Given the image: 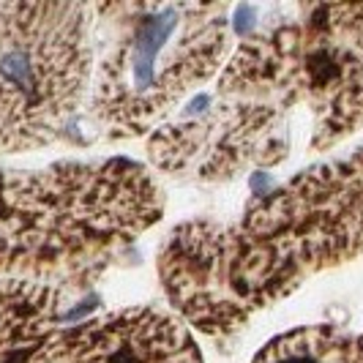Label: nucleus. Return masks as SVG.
<instances>
[{"mask_svg": "<svg viewBox=\"0 0 363 363\" xmlns=\"http://www.w3.org/2000/svg\"><path fill=\"white\" fill-rule=\"evenodd\" d=\"M363 128V6L320 3L259 28L218 72L191 118L147 137V162L202 183L325 153Z\"/></svg>", "mask_w": 363, "mask_h": 363, "instance_id": "obj_1", "label": "nucleus"}, {"mask_svg": "<svg viewBox=\"0 0 363 363\" xmlns=\"http://www.w3.org/2000/svg\"><path fill=\"white\" fill-rule=\"evenodd\" d=\"M363 255V145L295 172L238 221L178 224L156 268L172 314L211 339Z\"/></svg>", "mask_w": 363, "mask_h": 363, "instance_id": "obj_2", "label": "nucleus"}, {"mask_svg": "<svg viewBox=\"0 0 363 363\" xmlns=\"http://www.w3.org/2000/svg\"><path fill=\"white\" fill-rule=\"evenodd\" d=\"M164 216L162 186L134 159L0 169V279L69 281Z\"/></svg>", "mask_w": 363, "mask_h": 363, "instance_id": "obj_3", "label": "nucleus"}, {"mask_svg": "<svg viewBox=\"0 0 363 363\" xmlns=\"http://www.w3.org/2000/svg\"><path fill=\"white\" fill-rule=\"evenodd\" d=\"M96 17L109 22V44L93 69L88 109L109 140L162 128L233 52L224 6L112 3L96 6Z\"/></svg>", "mask_w": 363, "mask_h": 363, "instance_id": "obj_4", "label": "nucleus"}, {"mask_svg": "<svg viewBox=\"0 0 363 363\" xmlns=\"http://www.w3.org/2000/svg\"><path fill=\"white\" fill-rule=\"evenodd\" d=\"M96 6L0 3V156L57 143L91 96Z\"/></svg>", "mask_w": 363, "mask_h": 363, "instance_id": "obj_5", "label": "nucleus"}, {"mask_svg": "<svg viewBox=\"0 0 363 363\" xmlns=\"http://www.w3.org/2000/svg\"><path fill=\"white\" fill-rule=\"evenodd\" d=\"M25 363H205L172 311L131 306L66 325Z\"/></svg>", "mask_w": 363, "mask_h": 363, "instance_id": "obj_6", "label": "nucleus"}, {"mask_svg": "<svg viewBox=\"0 0 363 363\" xmlns=\"http://www.w3.org/2000/svg\"><path fill=\"white\" fill-rule=\"evenodd\" d=\"M252 363H363V333L336 325H301L273 336Z\"/></svg>", "mask_w": 363, "mask_h": 363, "instance_id": "obj_7", "label": "nucleus"}]
</instances>
